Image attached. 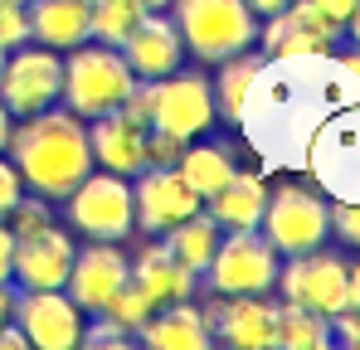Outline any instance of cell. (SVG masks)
Segmentation results:
<instances>
[{"mask_svg":"<svg viewBox=\"0 0 360 350\" xmlns=\"http://www.w3.org/2000/svg\"><path fill=\"white\" fill-rule=\"evenodd\" d=\"M307 171L316 175L321 195H331V200H360V103L326 117V127L311 136Z\"/></svg>","mask_w":360,"mask_h":350,"instance_id":"obj_9","label":"cell"},{"mask_svg":"<svg viewBox=\"0 0 360 350\" xmlns=\"http://www.w3.org/2000/svg\"><path fill=\"white\" fill-rule=\"evenodd\" d=\"M73 233L59 224H44L34 233L15 238V263H10V283L20 292H39V287H63L68 268H73Z\"/></svg>","mask_w":360,"mask_h":350,"instance_id":"obj_15","label":"cell"},{"mask_svg":"<svg viewBox=\"0 0 360 350\" xmlns=\"http://www.w3.org/2000/svg\"><path fill=\"white\" fill-rule=\"evenodd\" d=\"M336 341V326L331 316L321 311H307L297 302H278V326H273V346L283 350H326Z\"/></svg>","mask_w":360,"mask_h":350,"instance_id":"obj_26","label":"cell"},{"mask_svg":"<svg viewBox=\"0 0 360 350\" xmlns=\"http://www.w3.org/2000/svg\"><path fill=\"white\" fill-rule=\"evenodd\" d=\"M10 263H15V233L0 219V283H10Z\"/></svg>","mask_w":360,"mask_h":350,"instance_id":"obj_38","label":"cell"},{"mask_svg":"<svg viewBox=\"0 0 360 350\" xmlns=\"http://www.w3.org/2000/svg\"><path fill=\"white\" fill-rule=\"evenodd\" d=\"M10 321L25 331V341L34 350H73L83 341V306L63 287H39V292L15 287Z\"/></svg>","mask_w":360,"mask_h":350,"instance_id":"obj_12","label":"cell"},{"mask_svg":"<svg viewBox=\"0 0 360 350\" xmlns=\"http://www.w3.org/2000/svg\"><path fill=\"white\" fill-rule=\"evenodd\" d=\"M341 30H346V39H351V44H360V0H356V10H351V20H346Z\"/></svg>","mask_w":360,"mask_h":350,"instance_id":"obj_44","label":"cell"},{"mask_svg":"<svg viewBox=\"0 0 360 350\" xmlns=\"http://www.w3.org/2000/svg\"><path fill=\"white\" fill-rule=\"evenodd\" d=\"M10 131H15V117H10V108L0 103V151L10 146Z\"/></svg>","mask_w":360,"mask_h":350,"instance_id":"obj_43","label":"cell"},{"mask_svg":"<svg viewBox=\"0 0 360 350\" xmlns=\"http://www.w3.org/2000/svg\"><path fill=\"white\" fill-rule=\"evenodd\" d=\"M136 341L151 346V350H210L214 346V336H210V326H205V311L190 306V297H185V302H161V306L136 326Z\"/></svg>","mask_w":360,"mask_h":350,"instance_id":"obj_20","label":"cell"},{"mask_svg":"<svg viewBox=\"0 0 360 350\" xmlns=\"http://www.w3.org/2000/svg\"><path fill=\"white\" fill-rule=\"evenodd\" d=\"M283 258L258 229H224L214 243V258L200 273V287L214 297H239V292H273L278 287Z\"/></svg>","mask_w":360,"mask_h":350,"instance_id":"obj_6","label":"cell"},{"mask_svg":"<svg viewBox=\"0 0 360 350\" xmlns=\"http://www.w3.org/2000/svg\"><path fill=\"white\" fill-rule=\"evenodd\" d=\"M127 341H131L127 331H117V326L103 321V316H93V326L83 321V341H78V346H127Z\"/></svg>","mask_w":360,"mask_h":350,"instance_id":"obj_35","label":"cell"},{"mask_svg":"<svg viewBox=\"0 0 360 350\" xmlns=\"http://www.w3.org/2000/svg\"><path fill=\"white\" fill-rule=\"evenodd\" d=\"M166 10L176 20L185 49L205 63H219L258 44V15L243 0H171Z\"/></svg>","mask_w":360,"mask_h":350,"instance_id":"obj_4","label":"cell"},{"mask_svg":"<svg viewBox=\"0 0 360 350\" xmlns=\"http://www.w3.org/2000/svg\"><path fill=\"white\" fill-rule=\"evenodd\" d=\"M25 195V180L15 171V161H5V151H0V219L15 209V200Z\"/></svg>","mask_w":360,"mask_h":350,"instance_id":"obj_34","label":"cell"},{"mask_svg":"<svg viewBox=\"0 0 360 350\" xmlns=\"http://www.w3.org/2000/svg\"><path fill=\"white\" fill-rule=\"evenodd\" d=\"M131 283L146 292L156 306H161V302H185V297H195V287H200V278H195L185 263L171 258L166 243H151V248L131 263Z\"/></svg>","mask_w":360,"mask_h":350,"instance_id":"obj_23","label":"cell"},{"mask_svg":"<svg viewBox=\"0 0 360 350\" xmlns=\"http://www.w3.org/2000/svg\"><path fill=\"white\" fill-rule=\"evenodd\" d=\"M25 346H30L25 331H20L15 321H5V326H0V350H25Z\"/></svg>","mask_w":360,"mask_h":350,"instance_id":"obj_39","label":"cell"},{"mask_svg":"<svg viewBox=\"0 0 360 350\" xmlns=\"http://www.w3.org/2000/svg\"><path fill=\"white\" fill-rule=\"evenodd\" d=\"M263 63H268V58L258 54V49H243V54L219 58V73L210 78V88H214V117H224V122H239L243 93H248V83L258 78V68H263Z\"/></svg>","mask_w":360,"mask_h":350,"instance_id":"obj_27","label":"cell"},{"mask_svg":"<svg viewBox=\"0 0 360 350\" xmlns=\"http://www.w3.org/2000/svg\"><path fill=\"white\" fill-rule=\"evenodd\" d=\"M63 88V54L59 49H44V44H20L5 54L0 68V103L10 108V117H34L44 108L59 103Z\"/></svg>","mask_w":360,"mask_h":350,"instance_id":"obj_10","label":"cell"},{"mask_svg":"<svg viewBox=\"0 0 360 350\" xmlns=\"http://www.w3.org/2000/svg\"><path fill=\"white\" fill-rule=\"evenodd\" d=\"M117 49L136 78H166V73H176L185 63V39H180L176 20L166 10H146Z\"/></svg>","mask_w":360,"mask_h":350,"instance_id":"obj_18","label":"cell"},{"mask_svg":"<svg viewBox=\"0 0 360 350\" xmlns=\"http://www.w3.org/2000/svg\"><path fill=\"white\" fill-rule=\"evenodd\" d=\"M10 161L25 180L30 195H44L59 205L63 195L93 171V146H88V122L68 108H44L34 117H20L10 131Z\"/></svg>","mask_w":360,"mask_h":350,"instance_id":"obj_2","label":"cell"},{"mask_svg":"<svg viewBox=\"0 0 360 350\" xmlns=\"http://www.w3.org/2000/svg\"><path fill=\"white\" fill-rule=\"evenodd\" d=\"M263 205H268V185H263V175L234 171L214 195H210V200H205V214H210L219 229H258Z\"/></svg>","mask_w":360,"mask_h":350,"instance_id":"obj_22","label":"cell"},{"mask_svg":"<svg viewBox=\"0 0 360 350\" xmlns=\"http://www.w3.org/2000/svg\"><path fill=\"white\" fill-rule=\"evenodd\" d=\"M351 103H360V88L341 54L268 58L243 93L239 127L263 156V171H307L311 136Z\"/></svg>","mask_w":360,"mask_h":350,"instance_id":"obj_1","label":"cell"},{"mask_svg":"<svg viewBox=\"0 0 360 350\" xmlns=\"http://www.w3.org/2000/svg\"><path fill=\"white\" fill-rule=\"evenodd\" d=\"M131 83H136V73L127 68L122 49L88 39V44L68 49V58H63L59 103L88 122V117H103V112H112V108H122V98L131 93Z\"/></svg>","mask_w":360,"mask_h":350,"instance_id":"obj_3","label":"cell"},{"mask_svg":"<svg viewBox=\"0 0 360 350\" xmlns=\"http://www.w3.org/2000/svg\"><path fill=\"white\" fill-rule=\"evenodd\" d=\"M141 15H146V10H141L136 0H88V39L117 49Z\"/></svg>","mask_w":360,"mask_h":350,"instance_id":"obj_28","label":"cell"},{"mask_svg":"<svg viewBox=\"0 0 360 350\" xmlns=\"http://www.w3.org/2000/svg\"><path fill=\"white\" fill-rule=\"evenodd\" d=\"M205 200L190 190V180L176 166H146L131 175V209H136V229L166 233L171 224H180L185 214H195Z\"/></svg>","mask_w":360,"mask_h":350,"instance_id":"obj_13","label":"cell"},{"mask_svg":"<svg viewBox=\"0 0 360 350\" xmlns=\"http://www.w3.org/2000/svg\"><path fill=\"white\" fill-rule=\"evenodd\" d=\"M307 5H316L331 25H346V20H351V10H356V0H307Z\"/></svg>","mask_w":360,"mask_h":350,"instance_id":"obj_37","label":"cell"},{"mask_svg":"<svg viewBox=\"0 0 360 350\" xmlns=\"http://www.w3.org/2000/svg\"><path fill=\"white\" fill-rule=\"evenodd\" d=\"M263 58H292V54H336L341 49V25H331L316 5L292 0L288 10L268 15V25L258 30Z\"/></svg>","mask_w":360,"mask_h":350,"instance_id":"obj_14","label":"cell"},{"mask_svg":"<svg viewBox=\"0 0 360 350\" xmlns=\"http://www.w3.org/2000/svg\"><path fill=\"white\" fill-rule=\"evenodd\" d=\"M331 326H336V341H346V346L360 350V311H356V306H351V311H341Z\"/></svg>","mask_w":360,"mask_h":350,"instance_id":"obj_36","label":"cell"},{"mask_svg":"<svg viewBox=\"0 0 360 350\" xmlns=\"http://www.w3.org/2000/svg\"><path fill=\"white\" fill-rule=\"evenodd\" d=\"M176 171L190 180V190H195L200 200H210V195H214V190H219L234 171H239V166H234V151H229L224 141H200V146H190V141H185Z\"/></svg>","mask_w":360,"mask_h":350,"instance_id":"obj_25","label":"cell"},{"mask_svg":"<svg viewBox=\"0 0 360 350\" xmlns=\"http://www.w3.org/2000/svg\"><path fill=\"white\" fill-rule=\"evenodd\" d=\"M88 146H93V166H103V171H117L127 180L146 171V122L127 117L122 108L88 117Z\"/></svg>","mask_w":360,"mask_h":350,"instance_id":"obj_19","label":"cell"},{"mask_svg":"<svg viewBox=\"0 0 360 350\" xmlns=\"http://www.w3.org/2000/svg\"><path fill=\"white\" fill-rule=\"evenodd\" d=\"M278 292L283 302H297L307 311H321L336 321L341 311H351V263L326 248L297 253L278 268Z\"/></svg>","mask_w":360,"mask_h":350,"instance_id":"obj_8","label":"cell"},{"mask_svg":"<svg viewBox=\"0 0 360 350\" xmlns=\"http://www.w3.org/2000/svg\"><path fill=\"white\" fill-rule=\"evenodd\" d=\"M10 311H15V283H0V326L10 321Z\"/></svg>","mask_w":360,"mask_h":350,"instance_id":"obj_41","label":"cell"},{"mask_svg":"<svg viewBox=\"0 0 360 350\" xmlns=\"http://www.w3.org/2000/svg\"><path fill=\"white\" fill-rule=\"evenodd\" d=\"M59 205H63V214H68V229L88 233V238H103V243H117V238H127V233L136 229L131 180L117 171H103V166H93Z\"/></svg>","mask_w":360,"mask_h":350,"instance_id":"obj_5","label":"cell"},{"mask_svg":"<svg viewBox=\"0 0 360 350\" xmlns=\"http://www.w3.org/2000/svg\"><path fill=\"white\" fill-rule=\"evenodd\" d=\"M127 278H131V263L122 258V248L93 238L88 248L73 253V268H68V278H63V292L83 306V316H93V311L108 306V297H112Z\"/></svg>","mask_w":360,"mask_h":350,"instance_id":"obj_17","label":"cell"},{"mask_svg":"<svg viewBox=\"0 0 360 350\" xmlns=\"http://www.w3.org/2000/svg\"><path fill=\"white\" fill-rule=\"evenodd\" d=\"M30 5V39L44 49H78L88 44V0H25Z\"/></svg>","mask_w":360,"mask_h":350,"instance_id":"obj_21","label":"cell"},{"mask_svg":"<svg viewBox=\"0 0 360 350\" xmlns=\"http://www.w3.org/2000/svg\"><path fill=\"white\" fill-rule=\"evenodd\" d=\"M243 5H248V10H253L258 20H268V15H278V10H288L292 0H243Z\"/></svg>","mask_w":360,"mask_h":350,"instance_id":"obj_40","label":"cell"},{"mask_svg":"<svg viewBox=\"0 0 360 350\" xmlns=\"http://www.w3.org/2000/svg\"><path fill=\"white\" fill-rule=\"evenodd\" d=\"M219 233H224V229H219V224L205 214V205H200L195 214H185L180 224H171L161 243L171 248V258H176V263H185V268L200 278V273H205V263L214 258V243H219Z\"/></svg>","mask_w":360,"mask_h":350,"instance_id":"obj_24","label":"cell"},{"mask_svg":"<svg viewBox=\"0 0 360 350\" xmlns=\"http://www.w3.org/2000/svg\"><path fill=\"white\" fill-rule=\"evenodd\" d=\"M336 54H341V49H336ZM341 63H346V73L356 78V88H360V44H351V49L341 54Z\"/></svg>","mask_w":360,"mask_h":350,"instance_id":"obj_42","label":"cell"},{"mask_svg":"<svg viewBox=\"0 0 360 350\" xmlns=\"http://www.w3.org/2000/svg\"><path fill=\"white\" fill-rule=\"evenodd\" d=\"M331 238L360 248V200H331Z\"/></svg>","mask_w":360,"mask_h":350,"instance_id":"obj_32","label":"cell"},{"mask_svg":"<svg viewBox=\"0 0 360 350\" xmlns=\"http://www.w3.org/2000/svg\"><path fill=\"white\" fill-rule=\"evenodd\" d=\"M30 44V5L25 0H0V49H20Z\"/></svg>","mask_w":360,"mask_h":350,"instance_id":"obj_31","label":"cell"},{"mask_svg":"<svg viewBox=\"0 0 360 350\" xmlns=\"http://www.w3.org/2000/svg\"><path fill=\"white\" fill-rule=\"evenodd\" d=\"M205 326L214 341H224L234 350H268L273 326H278V302H268V292L219 297L214 306H205Z\"/></svg>","mask_w":360,"mask_h":350,"instance_id":"obj_16","label":"cell"},{"mask_svg":"<svg viewBox=\"0 0 360 350\" xmlns=\"http://www.w3.org/2000/svg\"><path fill=\"white\" fill-rule=\"evenodd\" d=\"M351 306L360 311V258L351 263Z\"/></svg>","mask_w":360,"mask_h":350,"instance_id":"obj_45","label":"cell"},{"mask_svg":"<svg viewBox=\"0 0 360 350\" xmlns=\"http://www.w3.org/2000/svg\"><path fill=\"white\" fill-rule=\"evenodd\" d=\"M151 311H156V302H151L146 292H141L136 283H131V278H127V283H122V287L108 297V306H103V311H93V316H103V321H112L117 331L136 336V326H141Z\"/></svg>","mask_w":360,"mask_h":350,"instance_id":"obj_29","label":"cell"},{"mask_svg":"<svg viewBox=\"0 0 360 350\" xmlns=\"http://www.w3.org/2000/svg\"><path fill=\"white\" fill-rule=\"evenodd\" d=\"M5 224H10V233L20 238V233H34V229H44V224H54V200H44V195H20L15 200V209L5 214Z\"/></svg>","mask_w":360,"mask_h":350,"instance_id":"obj_30","label":"cell"},{"mask_svg":"<svg viewBox=\"0 0 360 350\" xmlns=\"http://www.w3.org/2000/svg\"><path fill=\"white\" fill-rule=\"evenodd\" d=\"M258 233L273 243L278 258H297L311 248H326L331 238V200L316 195V190H268V205H263V219Z\"/></svg>","mask_w":360,"mask_h":350,"instance_id":"obj_7","label":"cell"},{"mask_svg":"<svg viewBox=\"0 0 360 350\" xmlns=\"http://www.w3.org/2000/svg\"><path fill=\"white\" fill-rule=\"evenodd\" d=\"M151 83V112L146 122L156 131H171L180 141L205 136L219 117H214V88L205 73H166V78H146Z\"/></svg>","mask_w":360,"mask_h":350,"instance_id":"obj_11","label":"cell"},{"mask_svg":"<svg viewBox=\"0 0 360 350\" xmlns=\"http://www.w3.org/2000/svg\"><path fill=\"white\" fill-rule=\"evenodd\" d=\"M136 5H141V10H166L171 0H136Z\"/></svg>","mask_w":360,"mask_h":350,"instance_id":"obj_46","label":"cell"},{"mask_svg":"<svg viewBox=\"0 0 360 350\" xmlns=\"http://www.w3.org/2000/svg\"><path fill=\"white\" fill-rule=\"evenodd\" d=\"M180 151H185V141H180V136L146 127V166H176Z\"/></svg>","mask_w":360,"mask_h":350,"instance_id":"obj_33","label":"cell"},{"mask_svg":"<svg viewBox=\"0 0 360 350\" xmlns=\"http://www.w3.org/2000/svg\"><path fill=\"white\" fill-rule=\"evenodd\" d=\"M0 68H5V49H0Z\"/></svg>","mask_w":360,"mask_h":350,"instance_id":"obj_47","label":"cell"}]
</instances>
